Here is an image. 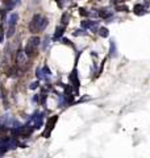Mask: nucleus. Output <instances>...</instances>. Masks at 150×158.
<instances>
[{
  "label": "nucleus",
  "mask_w": 150,
  "mask_h": 158,
  "mask_svg": "<svg viewBox=\"0 0 150 158\" xmlns=\"http://www.w3.org/2000/svg\"><path fill=\"white\" fill-rule=\"evenodd\" d=\"M101 36H108V30H107V29H104V28L101 29Z\"/></svg>",
  "instance_id": "f257e3e1"
}]
</instances>
